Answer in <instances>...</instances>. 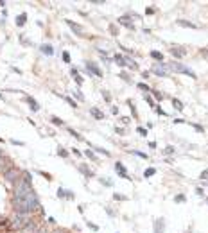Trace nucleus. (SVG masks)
<instances>
[{
	"label": "nucleus",
	"instance_id": "nucleus-1",
	"mask_svg": "<svg viewBox=\"0 0 208 233\" xmlns=\"http://www.w3.org/2000/svg\"><path fill=\"white\" fill-rule=\"evenodd\" d=\"M39 206L36 194L32 190L31 185V177L29 172H23V177H18L16 188H15V210L20 215H27L31 212H34Z\"/></svg>",
	"mask_w": 208,
	"mask_h": 233
},
{
	"label": "nucleus",
	"instance_id": "nucleus-2",
	"mask_svg": "<svg viewBox=\"0 0 208 233\" xmlns=\"http://www.w3.org/2000/svg\"><path fill=\"white\" fill-rule=\"evenodd\" d=\"M169 68L172 70V72H178V74H185V76H190L192 79H196V72L194 70H190L189 66H185V65H181V63H170Z\"/></svg>",
	"mask_w": 208,
	"mask_h": 233
},
{
	"label": "nucleus",
	"instance_id": "nucleus-3",
	"mask_svg": "<svg viewBox=\"0 0 208 233\" xmlns=\"http://www.w3.org/2000/svg\"><path fill=\"white\" fill-rule=\"evenodd\" d=\"M152 72H154L156 76H160V77H167V76H169L165 63H154V66H152Z\"/></svg>",
	"mask_w": 208,
	"mask_h": 233
},
{
	"label": "nucleus",
	"instance_id": "nucleus-4",
	"mask_svg": "<svg viewBox=\"0 0 208 233\" xmlns=\"http://www.w3.org/2000/svg\"><path fill=\"white\" fill-rule=\"evenodd\" d=\"M27 224H29V219H27L25 215H20V214L16 215V217H15V221H13V228H20V230H22V228H25Z\"/></svg>",
	"mask_w": 208,
	"mask_h": 233
},
{
	"label": "nucleus",
	"instance_id": "nucleus-5",
	"mask_svg": "<svg viewBox=\"0 0 208 233\" xmlns=\"http://www.w3.org/2000/svg\"><path fill=\"white\" fill-rule=\"evenodd\" d=\"M86 72H88L90 76L94 74L95 77H102V72H101V68H99V66H97L95 63H90V61L86 63Z\"/></svg>",
	"mask_w": 208,
	"mask_h": 233
},
{
	"label": "nucleus",
	"instance_id": "nucleus-6",
	"mask_svg": "<svg viewBox=\"0 0 208 233\" xmlns=\"http://www.w3.org/2000/svg\"><path fill=\"white\" fill-rule=\"evenodd\" d=\"M115 171H117V174L120 176V177H124V179H131L129 174H128V171H126V167H124L120 161H117V163H115Z\"/></svg>",
	"mask_w": 208,
	"mask_h": 233
},
{
	"label": "nucleus",
	"instance_id": "nucleus-7",
	"mask_svg": "<svg viewBox=\"0 0 208 233\" xmlns=\"http://www.w3.org/2000/svg\"><path fill=\"white\" fill-rule=\"evenodd\" d=\"M66 25H68V27L72 29V32H76L77 36H83V32H84V29H83V27H81L79 23H74L72 20H66Z\"/></svg>",
	"mask_w": 208,
	"mask_h": 233
},
{
	"label": "nucleus",
	"instance_id": "nucleus-8",
	"mask_svg": "<svg viewBox=\"0 0 208 233\" xmlns=\"http://www.w3.org/2000/svg\"><path fill=\"white\" fill-rule=\"evenodd\" d=\"M4 177L9 181V183H13L16 177H18V171H15V169H11V171H7V172H4Z\"/></svg>",
	"mask_w": 208,
	"mask_h": 233
},
{
	"label": "nucleus",
	"instance_id": "nucleus-9",
	"mask_svg": "<svg viewBox=\"0 0 208 233\" xmlns=\"http://www.w3.org/2000/svg\"><path fill=\"white\" fill-rule=\"evenodd\" d=\"M163 230H165L163 219H156V221H154V233H163Z\"/></svg>",
	"mask_w": 208,
	"mask_h": 233
},
{
	"label": "nucleus",
	"instance_id": "nucleus-10",
	"mask_svg": "<svg viewBox=\"0 0 208 233\" xmlns=\"http://www.w3.org/2000/svg\"><path fill=\"white\" fill-rule=\"evenodd\" d=\"M39 50H41L43 54H47V56H52V54H54V49H52V45H49V43H43V45L39 47Z\"/></svg>",
	"mask_w": 208,
	"mask_h": 233
},
{
	"label": "nucleus",
	"instance_id": "nucleus-11",
	"mask_svg": "<svg viewBox=\"0 0 208 233\" xmlns=\"http://www.w3.org/2000/svg\"><path fill=\"white\" fill-rule=\"evenodd\" d=\"M25 100L29 102V106H31V110H32V111H38V110H39V104H38V100H36V99L25 97Z\"/></svg>",
	"mask_w": 208,
	"mask_h": 233
},
{
	"label": "nucleus",
	"instance_id": "nucleus-12",
	"mask_svg": "<svg viewBox=\"0 0 208 233\" xmlns=\"http://www.w3.org/2000/svg\"><path fill=\"white\" fill-rule=\"evenodd\" d=\"M57 197H66V199H74V194L70 190H65V188H59L57 190Z\"/></svg>",
	"mask_w": 208,
	"mask_h": 233
},
{
	"label": "nucleus",
	"instance_id": "nucleus-13",
	"mask_svg": "<svg viewBox=\"0 0 208 233\" xmlns=\"http://www.w3.org/2000/svg\"><path fill=\"white\" fill-rule=\"evenodd\" d=\"M170 54H172V56H176V58H183L187 52H185V50H181L179 47H172V49H170Z\"/></svg>",
	"mask_w": 208,
	"mask_h": 233
},
{
	"label": "nucleus",
	"instance_id": "nucleus-14",
	"mask_svg": "<svg viewBox=\"0 0 208 233\" xmlns=\"http://www.w3.org/2000/svg\"><path fill=\"white\" fill-rule=\"evenodd\" d=\"M90 115L94 116V118H97V120H102V118H104V113L99 111L97 108H90Z\"/></svg>",
	"mask_w": 208,
	"mask_h": 233
},
{
	"label": "nucleus",
	"instance_id": "nucleus-15",
	"mask_svg": "<svg viewBox=\"0 0 208 233\" xmlns=\"http://www.w3.org/2000/svg\"><path fill=\"white\" fill-rule=\"evenodd\" d=\"M70 74H72V77H74V81L77 83V86H81V84H83V77L79 76V72H77L76 68H72V70H70Z\"/></svg>",
	"mask_w": 208,
	"mask_h": 233
},
{
	"label": "nucleus",
	"instance_id": "nucleus-16",
	"mask_svg": "<svg viewBox=\"0 0 208 233\" xmlns=\"http://www.w3.org/2000/svg\"><path fill=\"white\" fill-rule=\"evenodd\" d=\"M118 23H122L124 27H128V29H135V25H133L131 22H129V18L128 16H122V18H118Z\"/></svg>",
	"mask_w": 208,
	"mask_h": 233
},
{
	"label": "nucleus",
	"instance_id": "nucleus-17",
	"mask_svg": "<svg viewBox=\"0 0 208 233\" xmlns=\"http://www.w3.org/2000/svg\"><path fill=\"white\" fill-rule=\"evenodd\" d=\"M151 58L156 59L158 63H163V54H162V52H158V50H151Z\"/></svg>",
	"mask_w": 208,
	"mask_h": 233
},
{
	"label": "nucleus",
	"instance_id": "nucleus-18",
	"mask_svg": "<svg viewBox=\"0 0 208 233\" xmlns=\"http://www.w3.org/2000/svg\"><path fill=\"white\" fill-rule=\"evenodd\" d=\"M79 171H81L83 174L86 176V177H94V172H92V171H90L86 165H79Z\"/></svg>",
	"mask_w": 208,
	"mask_h": 233
},
{
	"label": "nucleus",
	"instance_id": "nucleus-19",
	"mask_svg": "<svg viewBox=\"0 0 208 233\" xmlns=\"http://www.w3.org/2000/svg\"><path fill=\"white\" fill-rule=\"evenodd\" d=\"M113 61L117 63V65H118V66H126V58H124V56H118V54H115Z\"/></svg>",
	"mask_w": 208,
	"mask_h": 233
},
{
	"label": "nucleus",
	"instance_id": "nucleus-20",
	"mask_svg": "<svg viewBox=\"0 0 208 233\" xmlns=\"http://www.w3.org/2000/svg\"><path fill=\"white\" fill-rule=\"evenodd\" d=\"M25 22H27V15H25V13H22L18 18H16V25L22 27V25H25Z\"/></svg>",
	"mask_w": 208,
	"mask_h": 233
},
{
	"label": "nucleus",
	"instance_id": "nucleus-21",
	"mask_svg": "<svg viewBox=\"0 0 208 233\" xmlns=\"http://www.w3.org/2000/svg\"><path fill=\"white\" fill-rule=\"evenodd\" d=\"M178 23L183 25V27H190V29H196V27H197L196 23H190V22H185V20H178Z\"/></svg>",
	"mask_w": 208,
	"mask_h": 233
},
{
	"label": "nucleus",
	"instance_id": "nucleus-22",
	"mask_svg": "<svg viewBox=\"0 0 208 233\" xmlns=\"http://www.w3.org/2000/svg\"><path fill=\"white\" fill-rule=\"evenodd\" d=\"M172 106H174L176 110L183 111V104H181V100H178V99H172Z\"/></svg>",
	"mask_w": 208,
	"mask_h": 233
},
{
	"label": "nucleus",
	"instance_id": "nucleus-23",
	"mask_svg": "<svg viewBox=\"0 0 208 233\" xmlns=\"http://www.w3.org/2000/svg\"><path fill=\"white\" fill-rule=\"evenodd\" d=\"M156 174V169H145V172H144V177H151V176H154Z\"/></svg>",
	"mask_w": 208,
	"mask_h": 233
},
{
	"label": "nucleus",
	"instance_id": "nucleus-24",
	"mask_svg": "<svg viewBox=\"0 0 208 233\" xmlns=\"http://www.w3.org/2000/svg\"><path fill=\"white\" fill-rule=\"evenodd\" d=\"M50 122H52L54 126H63V120H61L59 116H50Z\"/></svg>",
	"mask_w": 208,
	"mask_h": 233
},
{
	"label": "nucleus",
	"instance_id": "nucleus-25",
	"mask_svg": "<svg viewBox=\"0 0 208 233\" xmlns=\"http://www.w3.org/2000/svg\"><path fill=\"white\" fill-rule=\"evenodd\" d=\"M128 106H129V110H131L133 116H135V118H136V116H138V113H136V108H135V104H133L131 100H128Z\"/></svg>",
	"mask_w": 208,
	"mask_h": 233
},
{
	"label": "nucleus",
	"instance_id": "nucleus-26",
	"mask_svg": "<svg viewBox=\"0 0 208 233\" xmlns=\"http://www.w3.org/2000/svg\"><path fill=\"white\" fill-rule=\"evenodd\" d=\"M144 99H145V102H147V104H151V108H156V106H154V100H152V97L149 95V93H145Z\"/></svg>",
	"mask_w": 208,
	"mask_h": 233
},
{
	"label": "nucleus",
	"instance_id": "nucleus-27",
	"mask_svg": "<svg viewBox=\"0 0 208 233\" xmlns=\"http://www.w3.org/2000/svg\"><path fill=\"white\" fill-rule=\"evenodd\" d=\"M136 86H138V88H140V90H144V92H147V93H149V92H151V88H149V86H147V84H145V83H138V84H136Z\"/></svg>",
	"mask_w": 208,
	"mask_h": 233
},
{
	"label": "nucleus",
	"instance_id": "nucleus-28",
	"mask_svg": "<svg viewBox=\"0 0 208 233\" xmlns=\"http://www.w3.org/2000/svg\"><path fill=\"white\" fill-rule=\"evenodd\" d=\"M68 133H70V135H72V136H76L77 140H83V136L79 135V133H77V131H74V129H72V127H68Z\"/></svg>",
	"mask_w": 208,
	"mask_h": 233
},
{
	"label": "nucleus",
	"instance_id": "nucleus-29",
	"mask_svg": "<svg viewBox=\"0 0 208 233\" xmlns=\"http://www.w3.org/2000/svg\"><path fill=\"white\" fill-rule=\"evenodd\" d=\"M95 151L99 153V154H104V156H110V151H106V149H101V147H94Z\"/></svg>",
	"mask_w": 208,
	"mask_h": 233
},
{
	"label": "nucleus",
	"instance_id": "nucleus-30",
	"mask_svg": "<svg viewBox=\"0 0 208 233\" xmlns=\"http://www.w3.org/2000/svg\"><path fill=\"white\" fill-rule=\"evenodd\" d=\"M163 153H165V154H174V153H176V149H174L172 145H169V147H165V149H163Z\"/></svg>",
	"mask_w": 208,
	"mask_h": 233
},
{
	"label": "nucleus",
	"instance_id": "nucleus-31",
	"mask_svg": "<svg viewBox=\"0 0 208 233\" xmlns=\"http://www.w3.org/2000/svg\"><path fill=\"white\" fill-rule=\"evenodd\" d=\"M151 93L154 95V99H158V100H162V99H163V95H162L158 90H151Z\"/></svg>",
	"mask_w": 208,
	"mask_h": 233
},
{
	"label": "nucleus",
	"instance_id": "nucleus-32",
	"mask_svg": "<svg viewBox=\"0 0 208 233\" xmlns=\"http://www.w3.org/2000/svg\"><path fill=\"white\" fill-rule=\"evenodd\" d=\"M63 99H65V100H66V102H68L72 108H76V106H77V102H76V100H74L72 97H63Z\"/></svg>",
	"mask_w": 208,
	"mask_h": 233
},
{
	"label": "nucleus",
	"instance_id": "nucleus-33",
	"mask_svg": "<svg viewBox=\"0 0 208 233\" xmlns=\"http://www.w3.org/2000/svg\"><path fill=\"white\" fill-rule=\"evenodd\" d=\"M136 133L142 135V136H147V129H145V127H136Z\"/></svg>",
	"mask_w": 208,
	"mask_h": 233
},
{
	"label": "nucleus",
	"instance_id": "nucleus-34",
	"mask_svg": "<svg viewBox=\"0 0 208 233\" xmlns=\"http://www.w3.org/2000/svg\"><path fill=\"white\" fill-rule=\"evenodd\" d=\"M38 174H39V176H43V177H45V179H49V181L52 179V176L49 174V172H43V171H38Z\"/></svg>",
	"mask_w": 208,
	"mask_h": 233
},
{
	"label": "nucleus",
	"instance_id": "nucleus-35",
	"mask_svg": "<svg viewBox=\"0 0 208 233\" xmlns=\"http://www.w3.org/2000/svg\"><path fill=\"white\" fill-rule=\"evenodd\" d=\"M63 61H65V63H70V61H72V59H70V54H68L66 50L63 52Z\"/></svg>",
	"mask_w": 208,
	"mask_h": 233
},
{
	"label": "nucleus",
	"instance_id": "nucleus-36",
	"mask_svg": "<svg viewBox=\"0 0 208 233\" xmlns=\"http://www.w3.org/2000/svg\"><path fill=\"white\" fill-rule=\"evenodd\" d=\"M57 154L61 156V158H66V156H68V153H66L65 149H61V147H59V149H57Z\"/></svg>",
	"mask_w": 208,
	"mask_h": 233
},
{
	"label": "nucleus",
	"instance_id": "nucleus-37",
	"mask_svg": "<svg viewBox=\"0 0 208 233\" xmlns=\"http://www.w3.org/2000/svg\"><path fill=\"white\" fill-rule=\"evenodd\" d=\"M84 154L88 156V158H92V160H97V156H95L94 153H92V151H90V149H86V151H84Z\"/></svg>",
	"mask_w": 208,
	"mask_h": 233
},
{
	"label": "nucleus",
	"instance_id": "nucleus-38",
	"mask_svg": "<svg viewBox=\"0 0 208 233\" xmlns=\"http://www.w3.org/2000/svg\"><path fill=\"white\" fill-rule=\"evenodd\" d=\"M176 201H178V203H185V201H187V197H185L183 194H179V195H176Z\"/></svg>",
	"mask_w": 208,
	"mask_h": 233
},
{
	"label": "nucleus",
	"instance_id": "nucleus-39",
	"mask_svg": "<svg viewBox=\"0 0 208 233\" xmlns=\"http://www.w3.org/2000/svg\"><path fill=\"white\" fill-rule=\"evenodd\" d=\"M99 181H101V183H102V185H106V187H111V185H113V183H111V181H110V179H102V177H101V179H99Z\"/></svg>",
	"mask_w": 208,
	"mask_h": 233
},
{
	"label": "nucleus",
	"instance_id": "nucleus-40",
	"mask_svg": "<svg viewBox=\"0 0 208 233\" xmlns=\"http://www.w3.org/2000/svg\"><path fill=\"white\" fill-rule=\"evenodd\" d=\"M110 32H111V34H113V36H117V34H118V31H117V27H115L113 23H111V25H110Z\"/></svg>",
	"mask_w": 208,
	"mask_h": 233
},
{
	"label": "nucleus",
	"instance_id": "nucleus-41",
	"mask_svg": "<svg viewBox=\"0 0 208 233\" xmlns=\"http://www.w3.org/2000/svg\"><path fill=\"white\" fill-rule=\"evenodd\" d=\"M129 153H133V154L140 156V158H147V154H144V153H140V151H129Z\"/></svg>",
	"mask_w": 208,
	"mask_h": 233
},
{
	"label": "nucleus",
	"instance_id": "nucleus-42",
	"mask_svg": "<svg viewBox=\"0 0 208 233\" xmlns=\"http://www.w3.org/2000/svg\"><path fill=\"white\" fill-rule=\"evenodd\" d=\"M113 199H120V201H126V195H118V194H113Z\"/></svg>",
	"mask_w": 208,
	"mask_h": 233
},
{
	"label": "nucleus",
	"instance_id": "nucleus-43",
	"mask_svg": "<svg viewBox=\"0 0 208 233\" xmlns=\"http://www.w3.org/2000/svg\"><path fill=\"white\" fill-rule=\"evenodd\" d=\"M192 126H194V129H196V131H199V133H203V131H205V129H203L199 124H192Z\"/></svg>",
	"mask_w": 208,
	"mask_h": 233
},
{
	"label": "nucleus",
	"instance_id": "nucleus-44",
	"mask_svg": "<svg viewBox=\"0 0 208 233\" xmlns=\"http://www.w3.org/2000/svg\"><path fill=\"white\" fill-rule=\"evenodd\" d=\"M199 177H201V179H208V169H206V171H203V172H201V176H199Z\"/></svg>",
	"mask_w": 208,
	"mask_h": 233
},
{
	"label": "nucleus",
	"instance_id": "nucleus-45",
	"mask_svg": "<svg viewBox=\"0 0 208 233\" xmlns=\"http://www.w3.org/2000/svg\"><path fill=\"white\" fill-rule=\"evenodd\" d=\"M102 97L106 99V100H108V102H110V100H111V95H110V93H108V92H102Z\"/></svg>",
	"mask_w": 208,
	"mask_h": 233
},
{
	"label": "nucleus",
	"instance_id": "nucleus-46",
	"mask_svg": "<svg viewBox=\"0 0 208 233\" xmlns=\"http://www.w3.org/2000/svg\"><path fill=\"white\" fill-rule=\"evenodd\" d=\"M154 110H156V113H158V115H165V111H163V110H162V108H154Z\"/></svg>",
	"mask_w": 208,
	"mask_h": 233
},
{
	"label": "nucleus",
	"instance_id": "nucleus-47",
	"mask_svg": "<svg viewBox=\"0 0 208 233\" xmlns=\"http://www.w3.org/2000/svg\"><path fill=\"white\" fill-rule=\"evenodd\" d=\"M74 95H76V97L79 99V100H84V95H83V93H79V92H76Z\"/></svg>",
	"mask_w": 208,
	"mask_h": 233
},
{
	"label": "nucleus",
	"instance_id": "nucleus-48",
	"mask_svg": "<svg viewBox=\"0 0 208 233\" xmlns=\"http://www.w3.org/2000/svg\"><path fill=\"white\" fill-rule=\"evenodd\" d=\"M120 120H122V124H129V116H122Z\"/></svg>",
	"mask_w": 208,
	"mask_h": 233
},
{
	"label": "nucleus",
	"instance_id": "nucleus-49",
	"mask_svg": "<svg viewBox=\"0 0 208 233\" xmlns=\"http://www.w3.org/2000/svg\"><path fill=\"white\" fill-rule=\"evenodd\" d=\"M13 145H23V142H18V140H11Z\"/></svg>",
	"mask_w": 208,
	"mask_h": 233
},
{
	"label": "nucleus",
	"instance_id": "nucleus-50",
	"mask_svg": "<svg viewBox=\"0 0 208 233\" xmlns=\"http://www.w3.org/2000/svg\"><path fill=\"white\" fill-rule=\"evenodd\" d=\"M5 222H7V219H5V217H2V215H0V226H2V224H5Z\"/></svg>",
	"mask_w": 208,
	"mask_h": 233
},
{
	"label": "nucleus",
	"instance_id": "nucleus-51",
	"mask_svg": "<svg viewBox=\"0 0 208 233\" xmlns=\"http://www.w3.org/2000/svg\"><path fill=\"white\" fill-rule=\"evenodd\" d=\"M86 224H88V226H90V228H92V230H99V228H97V226H95V224H92V222H90V221H88V222H86Z\"/></svg>",
	"mask_w": 208,
	"mask_h": 233
},
{
	"label": "nucleus",
	"instance_id": "nucleus-52",
	"mask_svg": "<svg viewBox=\"0 0 208 233\" xmlns=\"http://www.w3.org/2000/svg\"><path fill=\"white\" fill-rule=\"evenodd\" d=\"M183 122H185L183 118H176V120H174V124H183Z\"/></svg>",
	"mask_w": 208,
	"mask_h": 233
},
{
	"label": "nucleus",
	"instance_id": "nucleus-53",
	"mask_svg": "<svg viewBox=\"0 0 208 233\" xmlns=\"http://www.w3.org/2000/svg\"><path fill=\"white\" fill-rule=\"evenodd\" d=\"M196 192H197V195H203V194H205V190H203V188H197Z\"/></svg>",
	"mask_w": 208,
	"mask_h": 233
},
{
	"label": "nucleus",
	"instance_id": "nucleus-54",
	"mask_svg": "<svg viewBox=\"0 0 208 233\" xmlns=\"http://www.w3.org/2000/svg\"><path fill=\"white\" fill-rule=\"evenodd\" d=\"M145 13H147V15H154V9H152V7H149V9H147Z\"/></svg>",
	"mask_w": 208,
	"mask_h": 233
},
{
	"label": "nucleus",
	"instance_id": "nucleus-55",
	"mask_svg": "<svg viewBox=\"0 0 208 233\" xmlns=\"http://www.w3.org/2000/svg\"><path fill=\"white\" fill-rule=\"evenodd\" d=\"M72 154H76V156H81V153H79L77 149H72Z\"/></svg>",
	"mask_w": 208,
	"mask_h": 233
},
{
	"label": "nucleus",
	"instance_id": "nucleus-56",
	"mask_svg": "<svg viewBox=\"0 0 208 233\" xmlns=\"http://www.w3.org/2000/svg\"><path fill=\"white\" fill-rule=\"evenodd\" d=\"M2 142H4V138H2V136H0V144H2Z\"/></svg>",
	"mask_w": 208,
	"mask_h": 233
},
{
	"label": "nucleus",
	"instance_id": "nucleus-57",
	"mask_svg": "<svg viewBox=\"0 0 208 233\" xmlns=\"http://www.w3.org/2000/svg\"><path fill=\"white\" fill-rule=\"evenodd\" d=\"M205 201H206V204H208V197H206V199H205Z\"/></svg>",
	"mask_w": 208,
	"mask_h": 233
},
{
	"label": "nucleus",
	"instance_id": "nucleus-58",
	"mask_svg": "<svg viewBox=\"0 0 208 233\" xmlns=\"http://www.w3.org/2000/svg\"><path fill=\"white\" fill-rule=\"evenodd\" d=\"M56 233H65V231H56Z\"/></svg>",
	"mask_w": 208,
	"mask_h": 233
}]
</instances>
